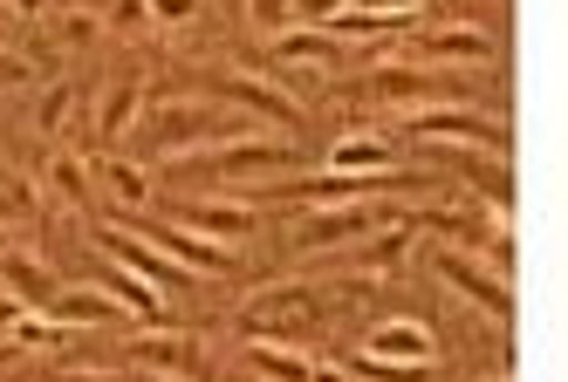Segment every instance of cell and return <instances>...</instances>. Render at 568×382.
Masks as SVG:
<instances>
[{
	"label": "cell",
	"instance_id": "34",
	"mask_svg": "<svg viewBox=\"0 0 568 382\" xmlns=\"http://www.w3.org/2000/svg\"><path fill=\"white\" fill-rule=\"evenodd\" d=\"M21 314H28V308H21V301H14V293H0V328H14V321H21Z\"/></svg>",
	"mask_w": 568,
	"mask_h": 382
},
{
	"label": "cell",
	"instance_id": "23",
	"mask_svg": "<svg viewBox=\"0 0 568 382\" xmlns=\"http://www.w3.org/2000/svg\"><path fill=\"white\" fill-rule=\"evenodd\" d=\"M103 178H110V192L124 198V205H144V198H151V192H144V172H138V164H110Z\"/></svg>",
	"mask_w": 568,
	"mask_h": 382
},
{
	"label": "cell",
	"instance_id": "28",
	"mask_svg": "<svg viewBox=\"0 0 568 382\" xmlns=\"http://www.w3.org/2000/svg\"><path fill=\"white\" fill-rule=\"evenodd\" d=\"M28 211V192L21 185H0V219H21Z\"/></svg>",
	"mask_w": 568,
	"mask_h": 382
},
{
	"label": "cell",
	"instance_id": "8",
	"mask_svg": "<svg viewBox=\"0 0 568 382\" xmlns=\"http://www.w3.org/2000/svg\"><path fill=\"white\" fill-rule=\"evenodd\" d=\"M412 131H425V137H466V144L500 151V123L494 116H473V110H418Z\"/></svg>",
	"mask_w": 568,
	"mask_h": 382
},
{
	"label": "cell",
	"instance_id": "15",
	"mask_svg": "<svg viewBox=\"0 0 568 382\" xmlns=\"http://www.w3.org/2000/svg\"><path fill=\"white\" fill-rule=\"evenodd\" d=\"M220 90H226L233 103H247L254 116H267V123H295V103L281 96V90H267V82H254V75H226Z\"/></svg>",
	"mask_w": 568,
	"mask_h": 382
},
{
	"label": "cell",
	"instance_id": "33",
	"mask_svg": "<svg viewBox=\"0 0 568 382\" xmlns=\"http://www.w3.org/2000/svg\"><path fill=\"white\" fill-rule=\"evenodd\" d=\"M281 14H288V0H254V21H267V28H274Z\"/></svg>",
	"mask_w": 568,
	"mask_h": 382
},
{
	"label": "cell",
	"instance_id": "30",
	"mask_svg": "<svg viewBox=\"0 0 568 382\" xmlns=\"http://www.w3.org/2000/svg\"><path fill=\"white\" fill-rule=\"evenodd\" d=\"M116 21H124V28H144L151 8H144V0H116Z\"/></svg>",
	"mask_w": 568,
	"mask_h": 382
},
{
	"label": "cell",
	"instance_id": "13",
	"mask_svg": "<svg viewBox=\"0 0 568 382\" xmlns=\"http://www.w3.org/2000/svg\"><path fill=\"white\" fill-rule=\"evenodd\" d=\"M42 314L62 321V328H90V321H116V301H110L103 287H83V293H55Z\"/></svg>",
	"mask_w": 568,
	"mask_h": 382
},
{
	"label": "cell",
	"instance_id": "6",
	"mask_svg": "<svg viewBox=\"0 0 568 382\" xmlns=\"http://www.w3.org/2000/svg\"><path fill=\"white\" fill-rule=\"evenodd\" d=\"M308 321V293L302 287H267V293H254V308H247V334H288V328H302Z\"/></svg>",
	"mask_w": 568,
	"mask_h": 382
},
{
	"label": "cell",
	"instance_id": "9",
	"mask_svg": "<svg viewBox=\"0 0 568 382\" xmlns=\"http://www.w3.org/2000/svg\"><path fill=\"white\" fill-rule=\"evenodd\" d=\"M179 226L199 233V239H213V246H233V239L254 233V211H247V205H185Z\"/></svg>",
	"mask_w": 568,
	"mask_h": 382
},
{
	"label": "cell",
	"instance_id": "29",
	"mask_svg": "<svg viewBox=\"0 0 568 382\" xmlns=\"http://www.w3.org/2000/svg\"><path fill=\"white\" fill-rule=\"evenodd\" d=\"M144 8H151L158 21H185V14H192V0H144Z\"/></svg>",
	"mask_w": 568,
	"mask_h": 382
},
{
	"label": "cell",
	"instance_id": "20",
	"mask_svg": "<svg viewBox=\"0 0 568 382\" xmlns=\"http://www.w3.org/2000/svg\"><path fill=\"white\" fill-rule=\"evenodd\" d=\"M336 172H390V144H377V137H349V144H336Z\"/></svg>",
	"mask_w": 568,
	"mask_h": 382
},
{
	"label": "cell",
	"instance_id": "24",
	"mask_svg": "<svg viewBox=\"0 0 568 382\" xmlns=\"http://www.w3.org/2000/svg\"><path fill=\"white\" fill-rule=\"evenodd\" d=\"M49 185H55L62 198H83V164H75V157H55V164H49Z\"/></svg>",
	"mask_w": 568,
	"mask_h": 382
},
{
	"label": "cell",
	"instance_id": "19",
	"mask_svg": "<svg viewBox=\"0 0 568 382\" xmlns=\"http://www.w3.org/2000/svg\"><path fill=\"white\" fill-rule=\"evenodd\" d=\"M254 369H261V375H274V382H322V375H315V362H302L295 349H274V342H254Z\"/></svg>",
	"mask_w": 568,
	"mask_h": 382
},
{
	"label": "cell",
	"instance_id": "10",
	"mask_svg": "<svg viewBox=\"0 0 568 382\" xmlns=\"http://www.w3.org/2000/svg\"><path fill=\"white\" fill-rule=\"evenodd\" d=\"M377 226V211H363V205H329L322 219H308L302 226V246L308 252H322V246H343V239H363Z\"/></svg>",
	"mask_w": 568,
	"mask_h": 382
},
{
	"label": "cell",
	"instance_id": "17",
	"mask_svg": "<svg viewBox=\"0 0 568 382\" xmlns=\"http://www.w3.org/2000/svg\"><path fill=\"white\" fill-rule=\"evenodd\" d=\"M110 301L116 308H131V314H144V321H158V314H165V301H158V287L151 280H138V273H110Z\"/></svg>",
	"mask_w": 568,
	"mask_h": 382
},
{
	"label": "cell",
	"instance_id": "26",
	"mask_svg": "<svg viewBox=\"0 0 568 382\" xmlns=\"http://www.w3.org/2000/svg\"><path fill=\"white\" fill-rule=\"evenodd\" d=\"M62 116H69V82H62V90H49V103H42V131H62Z\"/></svg>",
	"mask_w": 568,
	"mask_h": 382
},
{
	"label": "cell",
	"instance_id": "32",
	"mask_svg": "<svg viewBox=\"0 0 568 382\" xmlns=\"http://www.w3.org/2000/svg\"><path fill=\"white\" fill-rule=\"evenodd\" d=\"M62 382H124L116 369H62Z\"/></svg>",
	"mask_w": 568,
	"mask_h": 382
},
{
	"label": "cell",
	"instance_id": "4",
	"mask_svg": "<svg viewBox=\"0 0 568 382\" xmlns=\"http://www.w3.org/2000/svg\"><path fill=\"white\" fill-rule=\"evenodd\" d=\"M363 355H384V362H418V369H432L438 342H432V328H425V321H384V328H371V342H363Z\"/></svg>",
	"mask_w": 568,
	"mask_h": 382
},
{
	"label": "cell",
	"instance_id": "7",
	"mask_svg": "<svg viewBox=\"0 0 568 382\" xmlns=\"http://www.w3.org/2000/svg\"><path fill=\"white\" fill-rule=\"evenodd\" d=\"M288 164H295L288 144L254 137V144H226V151L213 157V172H220V178H267V172H288Z\"/></svg>",
	"mask_w": 568,
	"mask_h": 382
},
{
	"label": "cell",
	"instance_id": "22",
	"mask_svg": "<svg viewBox=\"0 0 568 382\" xmlns=\"http://www.w3.org/2000/svg\"><path fill=\"white\" fill-rule=\"evenodd\" d=\"M404 239H412L404 226H397V233H384L371 252H363V267H371V273H390V267H404Z\"/></svg>",
	"mask_w": 568,
	"mask_h": 382
},
{
	"label": "cell",
	"instance_id": "12",
	"mask_svg": "<svg viewBox=\"0 0 568 382\" xmlns=\"http://www.w3.org/2000/svg\"><path fill=\"white\" fill-rule=\"evenodd\" d=\"M138 103H144V82H131V75H116L110 90H103V110H97V137H124L131 131V116H138Z\"/></svg>",
	"mask_w": 568,
	"mask_h": 382
},
{
	"label": "cell",
	"instance_id": "14",
	"mask_svg": "<svg viewBox=\"0 0 568 382\" xmlns=\"http://www.w3.org/2000/svg\"><path fill=\"white\" fill-rule=\"evenodd\" d=\"M281 62L315 75V69H336V34H315V28H295V34H281Z\"/></svg>",
	"mask_w": 568,
	"mask_h": 382
},
{
	"label": "cell",
	"instance_id": "2",
	"mask_svg": "<svg viewBox=\"0 0 568 382\" xmlns=\"http://www.w3.org/2000/svg\"><path fill=\"white\" fill-rule=\"evenodd\" d=\"M103 252H110V260L124 267V273L151 280L158 293L185 280V267H179V260H165V252H151V239H144V233H116V226H110V233H103Z\"/></svg>",
	"mask_w": 568,
	"mask_h": 382
},
{
	"label": "cell",
	"instance_id": "25",
	"mask_svg": "<svg viewBox=\"0 0 568 382\" xmlns=\"http://www.w3.org/2000/svg\"><path fill=\"white\" fill-rule=\"evenodd\" d=\"M425 0H363V14H384V21H412Z\"/></svg>",
	"mask_w": 568,
	"mask_h": 382
},
{
	"label": "cell",
	"instance_id": "31",
	"mask_svg": "<svg viewBox=\"0 0 568 382\" xmlns=\"http://www.w3.org/2000/svg\"><path fill=\"white\" fill-rule=\"evenodd\" d=\"M302 8H308V21H336L349 0H302Z\"/></svg>",
	"mask_w": 568,
	"mask_h": 382
},
{
	"label": "cell",
	"instance_id": "18",
	"mask_svg": "<svg viewBox=\"0 0 568 382\" xmlns=\"http://www.w3.org/2000/svg\"><path fill=\"white\" fill-rule=\"evenodd\" d=\"M131 355L151 362V369H185L192 362V334H138Z\"/></svg>",
	"mask_w": 568,
	"mask_h": 382
},
{
	"label": "cell",
	"instance_id": "36",
	"mask_svg": "<svg viewBox=\"0 0 568 382\" xmlns=\"http://www.w3.org/2000/svg\"><path fill=\"white\" fill-rule=\"evenodd\" d=\"M8 349H14V342H0V355H8Z\"/></svg>",
	"mask_w": 568,
	"mask_h": 382
},
{
	"label": "cell",
	"instance_id": "1",
	"mask_svg": "<svg viewBox=\"0 0 568 382\" xmlns=\"http://www.w3.org/2000/svg\"><path fill=\"white\" fill-rule=\"evenodd\" d=\"M199 137H220V110L213 103H165L151 116V151L158 157H185Z\"/></svg>",
	"mask_w": 568,
	"mask_h": 382
},
{
	"label": "cell",
	"instance_id": "35",
	"mask_svg": "<svg viewBox=\"0 0 568 382\" xmlns=\"http://www.w3.org/2000/svg\"><path fill=\"white\" fill-rule=\"evenodd\" d=\"M14 8H21V14H42V0H14Z\"/></svg>",
	"mask_w": 568,
	"mask_h": 382
},
{
	"label": "cell",
	"instance_id": "21",
	"mask_svg": "<svg viewBox=\"0 0 568 382\" xmlns=\"http://www.w3.org/2000/svg\"><path fill=\"white\" fill-rule=\"evenodd\" d=\"M356 375H371V382H425L418 362H384V355H356Z\"/></svg>",
	"mask_w": 568,
	"mask_h": 382
},
{
	"label": "cell",
	"instance_id": "16",
	"mask_svg": "<svg viewBox=\"0 0 568 382\" xmlns=\"http://www.w3.org/2000/svg\"><path fill=\"white\" fill-rule=\"evenodd\" d=\"M8 293H14L28 314H42L62 287H55V273H49V267H34V260H8Z\"/></svg>",
	"mask_w": 568,
	"mask_h": 382
},
{
	"label": "cell",
	"instance_id": "27",
	"mask_svg": "<svg viewBox=\"0 0 568 382\" xmlns=\"http://www.w3.org/2000/svg\"><path fill=\"white\" fill-rule=\"evenodd\" d=\"M21 82H28V55H8V49H0V90H21Z\"/></svg>",
	"mask_w": 568,
	"mask_h": 382
},
{
	"label": "cell",
	"instance_id": "11",
	"mask_svg": "<svg viewBox=\"0 0 568 382\" xmlns=\"http://www.w3.org/2000/svg\"><path fill=\"white\" fill-rule=\"evenodd\" d=\"M418 55H432V62H486L494 41L479 28H432V34H418Z\"/></svg>",
	"mask_w": 568,
	"mask_h": 382
},
{
	"label": "cell",
	"instance_id": "3",
	"mask_svg": "<svg viewBox=\"0 0 568 382\" xmlns=\"http://www.w3.org/2000/svg\"><path fill=\"white\" fill-rule=\"evenodd\" d=\"M438 280H445V287H459L466 301H479L486 314H500V321L514 314V301H507V280H500V273H486V267H473L466 252H438Z\"/></svg>",
	"mask_w": 568,
	"mask_h": 382
},
{
	"label": "cell",
	"instance_id": "5",
	"mask_svg": "<svg viewBox=\"0 0 568 382\" xmlns=\"http://www.w3.org/2000/svg\"><path fill=\"white\" fill-rule=\"evenodd\" d=\"M151 246H165V260H179L185 273H226L233 267V252L226 246H213V239H199V233H185V226H158V233H144Z\"/></svg>",
	"mask_w": 568,
	"mask_h": 382
}]
</instances>
